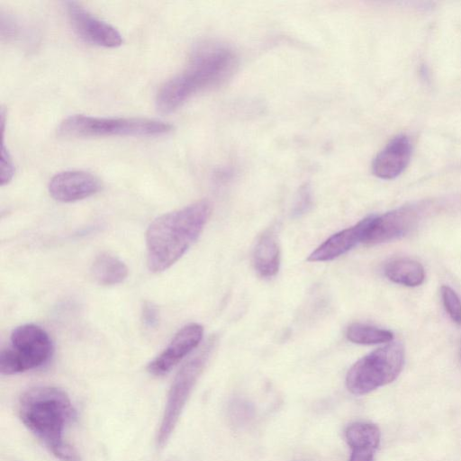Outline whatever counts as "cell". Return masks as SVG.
<instances>
[{
    "mask_svg": "<svg viewBox=\"0 0 461 461\" xmlns=\"http://www.w3.org/2000/svg\"><path fill=\"white\" fill-rule=\"evenodd\" d=\"M18 415L23 425L61 461H80L77 451L64 438L66 428L77 417L68 395L54 386H35L23 393Z\"/></svg>",
    "mask_w": 461,
    "mask_h": 461,
    "instance_id": "cell-1",
    "label": "cell"
},
{
    "mask_svg": "<svg viewBox=\"0 0 461 461\" xmlns=\"http://www.w3.org/2000/svg\"><path fill=\"white\" fill-rule=\"evenodd\" d=\"M211 212L205 200L156 218L146 231L147 264L159 273L174 265L201 234Z\"/></svg>",
    "mask_w": 461,
    "mask_h": 461,
    "instance_id": "cell-2",
    "label": "cell"
},
{
    "mask_svg": "<svg viewBox=\"0 0 461 461\" xmlns=\"http://www.w3.org/2000/svg\"><path fill=\"white\" fill-rule=\"evenodd\" d=\"M231 50L219 44L203 43L192 53L183 72L165 82L156 96L158 110L170 113L198 91L228 78L235 67Z\"/></svg>",
    "mask_w": 461,
    "mask_h": 461,
    "instance_id": "cell-3",
    "label": "cell"
},
{
    "mask_svg": "<svg viewBox=\"0 0 461 461\" xmlns=\"http://www.w3.org/2000/svg\"><path fill=\"white\" fill-rule=\"evenodd\" d=\"M172 125L147 118H104L75 114L64 119L58 132L64 137L159 136L172 131Z\"/></svg>",
    "mask_w": 461,
    "mask_h": 461,
    "instance_id": "cell-4",
    "label": "cell"
},
{
    "mask_svg": "<svg viewBox=\"0 0 461 461\" xmlns=\"http://www.w3.org/2000/svg\"><path fill=\"white\" fill-rule=\"evenodd\" d=\"M404 363V348L399 342L387 344L357 360L348 370L346 384L357 395L366 394L394 381Z\"/></svg>",
    "mask_w": 461,
    "mask_h": 461,
    "instance_id": "cell-5",
    "label": "cell"
},
{
    "mask_svg": "<svg viewBox=\"0 0 461 461\" xmlns=\"http://www.w3.org/2000/svg\"><path fill=\"white\" fill-rule=\"evenodd\" d=\"M10 346L0 353V372L10 375L43 366L52 355L53 345L49 334L35 324L14 328Z\"/></svg>",
    "mask_w": 461,
    "mask_h": 461,
    "instance_id": "cell-6",
    "label": "cell"
},
{
    "mask_svg": "<svg viewBox=\"0 0 461 461\" xmlns=\"http://www.w3.org/2000/svg\"><path fill=\"white\" fill-rule=\"evenodd\" d=\"M212 342V340L208 341L196 355L184 364L173 379L157 432L156 442L158 447H163L171 437L186 402L204 368Z\"/></svg>",
    "mask_w": 461,
    "mask_h": 461,
    "instance_id": "cell-7",
    "label": "cell"
},
{
    "mask_svg": "<svg viewBox=\"0 0 461 461\" xmlns=\"http://www.w3.org/2000/svg\"><path fill=\"white\" fill-rule=\"evenodd\" d=\"M425 209L424 204H411L372 216L363 243L375 245L404 236L417 224Z\"/></svg>",
    "mask_w": 461,
    "mask_h": 461,
    "instance_id": "cell-8",
    "label": "cell"
},
{
    "mask_svg": "<svg viewBox=\"0 0 461 461\" xmlns=\"http://www.w3.org/2000/svg\"><path fill=\"white\" fill-rule=\"evenodd\" d=\"M67 12L73 29L84 41L104 48L122 45V34L115 27L93 15L79 4L68 2Z\"/></svg>",
    "mask_w": 461,
    "mask_h": 461,
    "instance_id": "cell-9",
    "label": "cell"
},
{
    "mask_svg": "<svg viewBox=\"0 0 461 461\" xmlns=\"http://www.w3.org/2000/svg\"><path fill=\"white\" fill-rule=\"evenodd\" d=\"M203 328L198 323L185 325L174 336L167 348L147 366L149 373L160 376L168 373L201 342Z\"/></svg>",
    "mask_w": 461,
    "mask_h": 461,
    "instance_id": "cell-10",
    "label": "cell"
},
{
    "mask_svg": "<svg viewBox=\"0 0 461 461\" xmlns=\"http://www.w3.org/2000/svg\"><path fill=\"white\" fill-rule=\"evenodd\" d=\"M101 188L102 183L97 176L79 170L56 174L49 184L51 197L62 203L83 200L98 193Z\"/></svg>",
    "mask_w": 461,
    "mask_h": 461,
    "instance_id": "cell-11",
    "label": "cell"
},
{
    "mask_svg": "<svg viewBox=\"0 0 461 461\" xmlns=\"http://www.w3.org/2000/svg\"><path fill=\"white\" fill-rule=\"evenodd\" d=\"M411 142L406 135L394 137L375 158L372 170L381 179L397 177L407 167L411 156Z\"/></svg>",
    "mask_w": 461,
    "mask_h": 461,
    "instance_id": "cell-12",
    "label": "cell"
},
{
    "mask_svg": "<svg viewBox=\"0 0 461 461\" xmlns=\"http://www.w3.org/2000/svg\"><path fill=\"white\" fill-rule=\"evenodd\" d=\"M371 220L372 216L366 217L354 226L333 234L312 252L307 260L330 261L345 254L359 242L363 243Z\"/></svg>",
    "mask_w": 461,
    "mask_h": 461,
    "instance_id": "cell-13",
    "label": "cell"
},
{
    "mask_svg": "<svg viewBox=\"0 0 461 461\" xmlns=\"http://www.w3.org/2000/svg\"><path fill=\"white\" fill-rule=\"evenodd\" d=\"M280 249L276 235L265 231L258 239L253 252V264L258 275L265 278L275 276L280 267Z\"/></svg>",
    "mask_w": 461,
    "mask_h": 461,
    "instance_id": "cell-14",
    "label": "cell"
},
{
    "mask_svg": "<svg viewBox=\"0 0 461 461\" xmlns=\"http://www.w3.org/2000/svg\"><path fill=\"white\" fill-rule=\"evenodd\" d=\"M91 275L102 285L122 283L128 276L126 264L114 255L103 252L95 257L91 266Z\"/></svg>",
    "mask_w": 461,
    "mask_h": 461,
    "instance_id": "cell-15",
    "label": "cell"
},
{
    "mask_svg": "<svg viewBox=\"0 0 461 461\" xmlns=\"http://www.w3.org/2000/svg\"><path fill=\"white\" fill-rule=\"evenodd\" d=\"M384 271L385 276L392 282L409 287L420 285L425 279L422 265L409 258L391 260L385 265Z\"/></svg>",
    "mask_w": 461,
    "mask_h": 461,
    "instance_id": "cell-16",
    "label": "cell"
},
{
    "mask_svg": "<svg viewBox=\"0 0 461 461\" xmlns=\"http://www.w3.org/2000/svg\"><path fill=\"white\" fill-rule=\"evenodd\" d=\"M345 437L351 449L368 447L375 450L380 443L381 433L375 424L355 422L347 428Z\"/></svg>",
    "mask_w": 461,
    "mask_h": 461,
    "instance_id": "cell-17",
    "label": "cell"
},
{
    "mask_svg": "<svg viewBox=\"0 0 461 461\" xmlns=\"http://www.w3.org/2000/svg\"><path fill=\"white\" fill-rule=\"evenodd\" d=\"M346 336L349 341L362 345L385 343L393 339L390 330L357 322L348 327Z\"/></svg>",
    "mask_w": 461,
    "mask_h": 461,
    "instance_id": "cell-18",
    "label": "cell"
},
{
    "mask_svg": "<svg viewBox=\"0 0 461 461\" xmlns=\"http://www.w3.org/2000/svg\"><path fill=\"white\" fill-rule=\"evenodd\" d=\"M440 295L446 312L451 320L457 325H461V301L456 293L447 285H442Z\"/></svg>",
    "mask_w": 461,
    "mask_h": 461,
    "instance_id": "cell-19",
    "label": "cell"
},
{
    "mask_svg": "<svg viewBox=\"0 0 461 461\" xmlns=\"http://www.w3.org/2000/svg\"><path fill=\"white\" fill-rule=\"evenodd\" d=\"M0 167H1L0 181H1V185H4L8 184L12 180L14 174V163H13L12 158H11L8 150L5 147L4 143L2 145Z\"/></svg>",
    "mask_w": 461,
    "mask_h": 461,
    "instance_id": "cell-20",
    "label": "cell"
},
{
    "mask_svg": "<svg viewBox=\"0 0 461 461\" xmlns=\"http://www.w3.org/2000/svg\"><path fill=\"white\" fill-rule=\"evenodd\" d=\"M230 411L234 422H238L239 424L247 421L252 414L250 404L240 400L235 401L231 404Z\"/></svg>",
    "mask_w": 461,
    "mask_h": 461,
    "instance_id": "cell-21",
    "label": "cell"
},
{
    "mask_svg": "<svg viewBox=\"0 0 461 461\" xmlns=\"http://www.w3.org/2000/svg\"><path fill=\"white\" fill-rule=\"evenodd\" d=\"M159 315L158 308L150 302H145L141 308V321L147 329L156 328Z\"/></svg>",
    "mask_w": 461,
    "mask_h": 461,
    "instance_id": "cell-22",
    "label": "cell"
},
{
    "mask_svg": "<svg viewBox=\"0 0 461 461\" xmlns=\"http://www.w3.org/2000/svg\"><path fill=\"white\" fill-rule=\"evenodd\" d=\"M375 449L368 447L352 448L348 461H373Z\"/></svg>",
    "mask_w": 461,
    "mask_h": 461,
    "instance_id": "cell-23",
    "label": "cell"
},
{
    "mask_svg": "<svg viewBox=\"0 0 461 461\" xmlns=\"http://www.w3.org/2000/svg\"><path fill=\"white\" fill-rule=\"evenodd\" d=\"M298 461H303V460H298Z\"/></svg>",
    "mask_w": 461,
    "mask_h": 461,
    "instance_id": "cell-24",
    "label": "cell"
}]
</instances>
